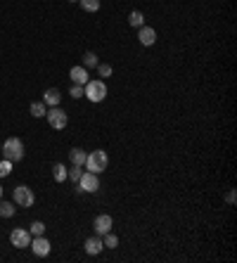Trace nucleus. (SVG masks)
<instances>
[{
  "label": "nucleus",
  "instance_id": "1",
  "mask_svg": "<svg viewBox=\"0 0 237 263\" xmlns=\"http://www.w3.org/2000/svg\"><path fill=\"white\" fill-rule=\"evenodd\" d=\"M0 152H2V156L7 159V161H22L24 159V142L19 138H7L5 142H2V147H0Z\"/></svg>",
  "mask_w": 237,
  "mask_h": 263
},
{
  "label": "nucleus",
  "instance_id": "2",
  "mask_svg": "<svg viewBox=\"0 0 237 263\" xmlns=\"http://www.w3.org/2000/svg\"><path fill=\"white\" fill-rule=\"evenodd\" d=\"M107 164H109V159H107V152L105 150H95L90 154L86 156V169L90 171V173H102V171L107 169Z\"/></svg>",
  "mask_w": 237,
  "mask_h": 263
},
{
  "label": "nucleus",
  "instance_id": "3",
  "mask_svg": "<svg viewBox=\"0 0 237 263\" xmlns=\"http://www.w3.org/2000/svg\"><path fill=\"white\" fill-rule=\"evenodd\" d=\"M83 95H86L90 102H102V100L107 97V86H105V81H102V78L88 81V83L83 86Z\"/></svg>",
  "mask_w": 237,
  "mask_h": 263
},
{
  "label": "nucleus",
  "instance_id": "4",
  "mask_svg": "<svg viewBox=\"0 0 237 263\" xmlns=\"http://www.w3.org/2000/svg\"><path fill=\"white\" fill-rule=\"evenodd\" d=\"M45 116H47V124L52 126L55 131H62L64 126H66V111L60 107H50L45 111Z\"/></svg>",
  "mask_w": 237,
  "mask_h": 263
},
{
  "label": "nucleus",
  "instance_id": "5",
  "mask_svg": "<svg viewBox=\"0 0 237 263\" xmlns=\"http://www.w3.org/2000/svg\"><path fill=\"white\" fill-rule=\"evenodd\" d=\"M100 190V178L97 173H90V171H83L79 180V192H97Z\"/></svg>",
  "mask_w": 237,
  "mask_h": 263
},
{
  "label": "nucleus",
  "instance_id": "6",
  "mask_svg": "<svg viewBox=\"0 0 237 263\" xmlns=\"http://www.w3.org/2000/svg\"><path fill=\"white\" fill-rule=\"evenodd\" d=\"M33 201H36V195H33L31 187H26V185L15 187V204H19V206H33Z\"/></svg>",
  "mask_w": 237,
  "mask_h": 263
},
{
  "label": "nucleus",
  "instance_id": "7",
  "mask_svg": "<svg viewBox=\"0 0 237 263\" xmlns=\"http://www.w3.org/2000/svg\"><path fill=\"white\" fill-rule=\"evenodd\" d=\"M10 242H12L17 249H26L31 244V232L17 228V230H12V235H10Z\"/></svg>",
  "mask_w": 237,
  "mask_h": 263
},
{
  "label": "nucleus",
  "instance_id": "8",
  "mask_svg": "<svg viewBox=\"0 0 237 263\" xmlns=\"http://www.w3.org/2000/svg\"><path fill=\"white\" fill-rule=\"evenodd\" d=\"M29 247H31V249H33V254H36V256H41V259L50 254V242H47V240L43 237V235L33 237V240H31V244H29Z\"/></svg>",
  "mask_w": 237,
  "mask_h": 263
},
{
  "label": "nucleus",
  "instance_id": "9",
  "mask_svg": "<svg viewBox=\"0 0 237 263\" xmlns=\"http://www.w3.org/2000/svg\"><path fill=\"white\" fill-rule=\"evenodd\" d=\"M111 225H114V220H111L109 214H100V216L95 218V232H97V235L111 232Z\"/></svg>",
  "mask_w": 237,
  "mask_h": 263
},
{
  "label": "nucleus",
  "instance_id": "10",
  "mask_svg": "<svg viewBox=\"0 0 237 263\" xmlns=\"http://www.w3.org/2000/svg\"><path fill=\"white\" fill-rule=\"evenodd\" d=\"M69 76H71V83H76V86H86V83L90 81V78H88V69H86V66H71Z\"/></svg>",
  "mask_w": 237,
  "mask_h": 263
},
{
  "label": "nucleus",
  "instance_id": "11",
  "mask_svg": "<svg viewBox=\"0 0 237 263\" xmlns=\"http://www.w3.org/2000/svg\"><path fill=\"white\" fill-rule=\"evenodd\" d=\"M138 41H140L142 45H154V43H157V31H154L152 26H140Z\"/></svg>",
  "mask_w": 237,
  "mask_h": 263
},
{
  "label": "nucleus",
  "instance_id": "12",
  "mask_svg": "<svg viewBox=\"0 0 237 263\" xmlns=\"http://www.w3.org/2000/svg\"><path fill=\"white\" fill-rule=\"evenodd\" d=\"M43 102H45L47 107H60V102H62V95L57 88H47L45 93H43Z\"/></svg>",
  "mask_w": 237,
  "mask_h": 263
},
{
  "label": "nucleus",
  "instance_id": "13",
  "mask_svg": "<svg viewBox=\"0 0 237 263\" xmlns=\"http://www.w3.org/2000/svg\"><path fill=\"white\" fill-rule=\"evenodd\" d=\"M83 247H86V251H88L90 256H97V254L105 249V244H102V240H100V237H88Z\"/></svg>",
  "mask_w": 237,
  "mask_h": 263
},
{
  "label": "nucleus",
  "instance_id": "14",
  "mask_svg": "<svg viewBox=\"0 0 237 263\" xmlns=\"http://www.w3.org/2000/svg\"><path fill=\"white\" fill-rule=\"evenodd\" d=\"M69 156H71V164H74V166H83V164H86V156H88V154H86L81 147H74V150L69 152Z\"/></svg>",
  "mask_w": 237,
  "mask_h": 263
},
{
  "label": "nucleus",
  "instance_id": "15",
  "mask_svg": "<svg viewBox=\"0 0 237 263\" xmlns=\"http://www.w3.org/2000/svg\"><path fill=\"white\" fill-rule=\"evenodd\" d=\"M128 24H130V26H138V29L145 26V15H142L140 10H133L130 17H128Z\"/></svg>",
  "mask_w": 237,
  "mask_h": 263
},
{
  "label": "nucleus",
  "instance_id": "16",
  "mask_svg": "<svg viewBox=\"0 0 237 263\" xmlns=\"http://www.w3.org/2000/svg\"><path fill=\"white\" fill-rule=\"evenodd\" d=\"M52 175H55L57 183H64V180H66V166H64V164H55V166H52Z\"/></svg>",
  "mask_w": 237,
  "mask_h": 263
},
{
  "label": "nucleus",
  "instance_id": "17",
  "mask_svg": "<svg viewBox=\"0 0 237 263\" xmlns=\"http://www.w3.org/2000/svg\"><path fill=\"white\" fill-rule=\"evenodd\" d=\"M0 216H5V218L15 216V204L12 201H0Z\"/></svg>",
  "mask_w": 237,
  "mask_h": 263
},
{
  "label": "nucleus",
  "instance_id": "18",
  "mask_svg": "<svg viewBox=\"0 0 237 263\" xmlns=\"http://www.w3.org/2000/svg\"><path fill=\"white\" fill-rule=\"evenodd\" d=\"M45 111H47V105H45V102H33V105H31L33 119H41V116H45Z\"/></svg>",
  "mask_w": 237,
  "mask_h": 263
},
{
  "label": "nucleus",
  "instance_id": "19",
  "mask_svg": "<svg viewBox=\"0 0 237 263\" xmlns=\"http://www.w3.org/2000/svg\"><path fill=\"white\" fill-rule=\"evenodd\" d=\"M79 2L86 12H97L100 10V0H79Z\"/></svg>",
  "mask_w": 237,
  "mask_h": 263
},
{
  "label": "nucleus",
  "instance_id": "20",
  "mask_svg": "<svg viewBox=\"0 0 237 263\" xmlns=\"http://www.w3.org/2000/svg\"><path fill=\"white\" fill-rule=\"evenodd\" d=\"M33 237H38V235H45V223L43 220H33L31 223V230H29Z\"/></svg>",
  "mask_w": 237,
  "mask_h": 263
},
{
  "label": "nucleus",
  "instance_id": "21",
  "mask_svg": "<svg viewBox=\"0 0 237 263\" xmlns=\"http://www.w3.org/2000/svg\"><path fill=\"white\" fill-rule=\"evenodd\" d=\"M81 175H83V169L81 166H71V171H66V178H71V183H79Z\"/></svg>",
  "mask_w": 237,
  "mask_h": 263
},
{
  "label": "nucleus",
  "instance_id": "22",
  "mask_svg": "<svg viewBox=\"0 0 237 263\" xmlns=\"http://www.w3.org/2000/svg\"><path fill=\"white\" fill-rule=\"evenodd\" d=\"M97 55H95V52H86V55H83V66H86V69H88V66H97Z\"/></svg>",
  "mask_w": 237,
  "mask_h": 263
},
{
  "label": "nucleus",
  "instance_id": "23",
  "mask_svg": "<svg viewBox=\"0 0 237 263\" xmlns=\"http://www.w3.org/2000/svg\"><path fill=\"white\" fill-rule=\"evenodd\" d=\"M102 244H105V247H109V249L119 247V237H116V235H111V232H107V235H105V240H102Z\"/></svg>",
  "mask_w": 237,
  "mask_h": 263
},
{
  "label": "nucleus",
  "instance_id": "24",
  "mask_svg": "<svg viewBox=\"0 0 237 263\" xmlns=\"http://www.w3.org/2000/svg\"><path fill=\"white\" fill-rule=\"evenodd\" d=\"M10 171H12V161L2 159V161H0V178H7V175H10Z\"/></svg>",
  "mask_w": 237,
  "mask_h": 263
},
{
  "label": "nucleus",
  "instance_id": "25",
  "mask_svg": "<svg viewBox=\"0 0 237 263\" xmlns=\"http://www.w3.org/2000/svg\"><path fill=\"white\" fill-rule=\"evenodd\" d=\"M97 74L102 78H109L111 76V66L109 64H97Z\"/></svg>",
  "mask_w": 237,
  "mask_h": 263
},
{
  "label": "nucleus",
  "instance_id": "26",
  "mask_svg": "<svg viewBox=\"0 0 237 263\" xmlns=\"http://www.w3.org/2000/svg\"><path fill=\"white\" fill-rule=\"evenodd\" d=\"M71 97H83V86H71Z\"/></svg>",
  "mask_w": 237,
  "mask_h": 263
},
{
  "label": "nucleus",
  "instance_id": "27",
  "mask_svg": "<svg viewBox=\"0 0 237 263\" xmlns=\"http://www.w3.org/2000/svg\"><path fill=\"white\" fill-rule=\"evenodd\" d=\"M0 197H2V187H0Z\"/></svg>",
  "mask_w": 237,
  "mask_h": 263
},
{
  "label": "nucleus",
  "instance_id": "28",
  "mask_svg": "<svg viewBox=\"0 0 237 263\" xmlns=\"http://www.w3.org/2000/svg\"><path fill=\"white\" fill-rule=\"evenodd\" d=\"M71 2H74V0H71Z\"/></svg>",
  "mask_w": 237,
  "mask_h": 263
},
{
  "label": "nucleus",
  "instance_id": "29",
  "mask_svg": "<svg viewBox=\"0 0 237 263\" xmlns=\"http://www.w3.org/2000/svg\"><path fill=\"white\" fill-rule=\"evenodd\" d=\"M0 147H2V145H0Z\"/></svg>",
  "mask_w": 237,
  "mask_h": 263
}]
</instances>
